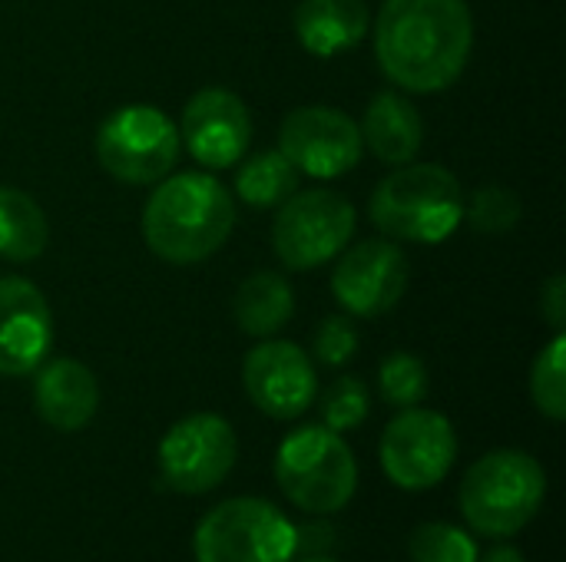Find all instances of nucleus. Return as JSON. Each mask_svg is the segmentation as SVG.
I'll use <instances>...</instances> for the list:
<instances>
[{"label":"nucleus","mask_w":566,"mask_h":562,"mask_svg":"<svg viewBox=\"0 0 566 562\" xmlns=\"http://www.w3.org/2000/svg\"><path fill=\"white\" fill-rule=\"evenodd\" d=\"M474 20L464 0H388L375 20V56L408 93H441L468 66Z\"/></svg>","instance_id":"obj_1"},{"label":"nucleus","mask_w":566,"mask_h":562,"mask_svg":"<svg viewBox=\"0 0 566 562\" xmlns=\"http://www.w3.org/2000/svg\"><path fill=\"white\" fill-rule=\"evenodd\" d=\"M235 225L232 192L212 172H176L156 182L143 209V238L169 265L212 258Z\"/></svg>","instance_id":"obj_2"},{"label":"nucleus","mask_w":566,"mask_h":562,"mask_svg":"<svg viewBox=\"0 0 566 562\" xmlns=\"http://www.w3.org/2000/svg\"><path fill=\"white\" fill-rule=\"evenodd\" d=\"M371 222L395 242L438 245L464 219V192L454 172L434 162H408L371 192Z\"/></svg>","instance_id":"obj_3"},{"label":"nucleus","mask_w":566,"mask_h":562,"mask_svg":"<svg viewBox=\"0 0 566 562\" xmlns=\"http://www.w3.org/2000/svg\"><path fill=\"white\" fill-rule=\"evenodd\" d=\"M547 474L524 450H494L468 467L458 507L468 527L491 540L521 533L544 507Z\"/></svg>","instance_id":"obj_4"},{"label":"nucleus","mask_w":566,"mask_h":562,"mask_svg":"<svg viewBox=\"0 0 566 562\" xmlns=\"http://www.w3.org/2000/svg\"><path fill=\"white\" fill-rule=\"evenodd\" d=\"M275 484L302 513L328 517L352 503L358 490V460L342 434L325 424L298 427L275 454Z\"/></svg>","instance_id":"obj_5"},{"label":"nucleus","mask_w":566,"mask_h":562,"mask_svg":"<svg viewBox=\"0 0 566 562\" xmlns=\"http://www.w3.org/2000/svg\"><path fill=\"white\" fill-rule=\"evenodd\" d=\"M196 562H292L295 523L269 500L232 497L212 507L192 537Z\"/></svg>","instance_id":"obj_6"},{"label":"nucleus","mask_w":566,"mask_h":562,"mask_svg":"<svg viewBox=\"0 0 566 562\" xmlns=\"http://www.w3.org/2000/svg\"><path fill=\"white\" fill-rule=\"evenodd\" d=\"M176 123L149 103L113 109L96 129L99 166L126 185H156L179 159Z\"/></svg>","instance_id":"obj_7"},{"label":"nucleus","mask_w":566,"mask_h":562,"mask_svg":"<svg viewBox=\"0 0 566 562\" xmlns=\"http://www.w3.org/2000/svg\"><path fill=\"white\" fill-rule=\"evenodd\" d=\"M355 205L332 189L292 192L272 225V248L292 272H312L348 248L355 235Z\"/></svg>","instance_id":"obj_8"},{"label":"nucleus","mask_w":566,"mask_h":562,"mask_svg":"<svg viewBox=\"0 0 566 562\" xmlns=\"http://www.w3.org/2000/svg\"><path fill=\"white\" fill-rule=\"evenodd\" d=\"M235 457L239 441L232 424L209 411L176 421L159 441V474L182 497L216 490L232 474Z\"/></svg>","instance_id":"obj_9"},{"label":"nucleus","mask_w":566,"mask_h":562,"mask_svg":"<svg viewBox=\"0 0 566 562\" xmlns=\"http://www.w3.org/2000/svg\"><path fill=\"white\" fill-rule=\"evenodd\" d=\"M378 457L395 487L421 494L438 487L451 474L458 460V437L444 414L405 407L385 427Z\"/></svg>","instance_id":"obj_10"},{"label":"nucleus","mask_w":566,"mask_h":562,"mask_svg":"<svg viewBox=\"0 0 566 562\" xmlns=\"http://www.w3.org/2000/svg\"><path fill=\"white\" fill-rule=\"evenodd\" d=\"M361 129L335 106H298L282 119L279 152L312 179H338L361 162Z\"/></svg>","instance_id":"obj_11"},{"label":"nucleus","mask_w":566,"mask_h":562,"mask_svg":"<svg viewBox=\"0 0 566 562\" xmlns=\"http://www.w3.org/2000/svg\"><path fill=\"white\" fill-rule=\"evenodd\" d=\"M242 384L249 401L275 421H295L315 404L318 394L312 358L298 344L279 338L262 341L245 354Z\"/></svg>","instance_id":"obj_12"},{"label":"nucleus","mask_w":566,"mask_h":562,"mask_svg":"<svg viewBox=\"0 0 566 562\" xmlns=\"http://www.w3.org/2000/svg\"><path fill=\"white\" fill-rule=\"evenodd\" d=\"M408 288V258L395 242H361L332 272V295L352 318L388 315Z\"/></svg>","instance_id":"obj_13"},{"label":"nucleus","mask_w":566,"mask_h":562,"mask_svg":"<svg viewBox=\"0 0 566 562\" xmlns=\"http://www.w3.org/2000/svg\"><path fill=\"white\" fill-rule=\"evenodd\" d=\"M179 142L206 169H229L245 159L252 142V116L245 103L222 86L199 89L179 123Z\"/></svg>","instance_id":"obj_14"},{"label":"nucleus","mask_w":566,"mask_h":562,"mask_svg":"<svg viewBox=\"0 0 566 562\" xmlns=\"http://www.w3.org/2000/svg\"><path fill=\"white\" fill-rule=\"evenodd\" d=\"M53 348V315L27 278H0V378L33 374Z\"/></svg>","instance_id":"obj_15"},{"label":"nucleus","mask_w":566,"mask_h":562,"mask_svg":"<svg viewBox=\"0 0 566 562\" xmlns=\"http://www.w3.org/2000/svg\"><path fill=\"white\" fill-rule=\"evenodd\" d=\"M33 407L40 421L50 424L53 431L63 434L83 431L99 407V384L86 364L73 358H56L36 368Z\"/></svg>","instance_id":"obj_16"},{"label":"nucleus","mask_w":566,"mask_h":562,"mask_svg":"<svg viewBox=\"0 0 566 562\" xmlns=\"http://www.w3.org/2000/svg\"><path fill=\"white\" fill-rule=\"evenodd\" d=\"M361 142L388 166H408L424 146V119L401 93H378L361 119Z\"/></svg>","instance_id":"obj_17"},{"label":"nucleus","mask_w":566,"mask_h":562,"mask_svg":"<svg viewBox=\"0 0 566 562\" xmlns=\"http://www.w3.org/2000/svg\"><path fill=\"white\" fill-rule=\"evenodd\" d=\"M368 7L361 0H302L295 7V36L312 56H335L361 43Z\"/></svg>","instance_id":"obj_18"},{"label":"nucleus","mask_w":566,"mask_h":562,"mask_svg":"<svg viewBox=\"0 0 566 562\" xmlns=\"http://www.w3.org/2000/svg\"><path fill=\"white\" fill-rule=\"evenodd\" d=\"M232 311H235V325H239L242 335L272 338V335H279L292 321V315H295V291H292V285L282 275L255 272V275H249L239 285Z\"/></svg>","instance_id":"obj_19"},{"label":"nucleus","mask_w":566,"mask_h":562,"mask_svg":"<svg viewBox=\"0 0 566 562\" xmlns=\"http://www.w3.org/2000/svg\"><path fill=\"white\" fill-rule=\"evenodd\" d=\"M50 225L33 195L13 185H0V258L33 262L43 255Z\"/></svg>","instance_id":"obj_20"},{"label":"nucleus","mask_w":566,"mask_h":562,"mask_svg":"<svg viewBox=\"0 0 566 562\" xmlns=\"http://www.w3.org/2000/svg\"><path fill=\"white\" fill-rule=\"evenodd\" d=\"M295 185H298V172L279 149L242 159L235 172V195L255 209L282 205L295 192Z\"/></svg>","instance_id":"obj_21"},{"label":"nucleus","mask_w":566,"mask_h":562,"mask_svg":"<svg viewBox=\"0 0 566 562\" xmlns=\"http://www.w3.org/2000/svg\"><path fill=\"white\" fill-rule=\"evenodd\" d=\"M566 335H554V341L534 358L531 368V397L537 411L551 421L566 417Z\"/></svg>","instance_id":"obj_22"},{"label":"nucleus","mask_w":566,"mask_h":562,"mask_svg":"<svg viewBox=\"0 0 566 562\" xmlns=\"http://www.w3.org/2000/svg\"><path fill=\"white\" fill-rule=\"evenodd\" d=\"M411 562H478V543L454 523H421L408 540Z\"/></svg>","instance_id":"obj_23"},{"label":"nucleus","mask_w":566,"mask_h":562,"mask_svg":"<svg viewBox=\"0 0 566 562\" xmlns=\"http://www.w3.org/2000/svg\"><path fill=\"white\" fill-rule=\"evenodd\" d=\"M428 368L421 358L408 354V351H395L381 361L378 368V388L381 397L395 407H418L428 397Z\"/></svg>","instance_id":"obj_24"},{"label":"nucleus","mask_w":566,"mask_h":562,"mask_svg":"<svg viewBox=\"0 0 566 562\" xmlns=\"http://www.w3.org/2000/svg\"><path fill=\"white\" fill-rule=\"evenodd\" d=\"M371 411V397H368V388L358 381V378H338L325 394H322V421L328 431L335 434H345V431H355L365 424Z\"/></svg>","instance_id":"obj_25"},{"label":"nucleus","mask_w":566,"mask_h":562,"mask_svg":"<svg viewBox=\"0 0 566 562\" xmlns=\"http://www.w3.org/2000/svg\"><path fill=\"white\" fill-rule=\"evenodd\" d=\"M464 219L471 222L474 232H507L517 225L521 219V202L511 189L504 185H484L471 195V202H464Z\"/></svg>","instance_id":"obj_26"},{"label":"nucleus","mask_w":566,"mask_h":562,"mask_svg":"<svg viewBox=\"0 0 566 562\" xmlns=\"http://www.w3.org/2000/svg\"><path fill=\"white\" fill-rule=\"evenodd\" d=\"M315 358L325 368H345L355 354H358V331L352 325V318L345 315H328L318 328H315Z\"/></svg>","instance_id":"obj_27"},{"label":"nucleus","mask_w":566,"mask_h":562,"mask_svg":"<svg viewBox=\"0 0 566 562\" xmlns=\"http://www.w3.org/2000/svg\"><path fill=\"white\" fill-rule=\"evenodd\" d=\"M541 311H544V318L551 321V328L560 335L566 325V278L564 275H554V278L547 282V288H544V295H541Z\"/></svg>","instance_id":"obj_28"},{"label":"nucleus","mask_w":566,"mask_h":562,"mask_svg":"<svg viewBox=\"0 0 566 562\" xmlns=\"http://www.w3.org/2000/svg\"><path fill=\"white\" fill-rule=\"evenodd\" d=\"M478 562H527L514 547H494L488 550V556H478Z\"/></svg>","instance_id":"obj_29"},{"label":"nucleus","mask_w":566,"mask_h":562,"mask_svg":"<svg viewBox=\"0 0 566 562\" xmlns=\"http://www.w3.org/2000/svg\"><path fill=\"white\" fill-rule=\"evenodd\" d=\"M305 562H338V560H332V556H315V560H305Z\"/></svg>","instance_id":"obj_30"}]
</instances>
